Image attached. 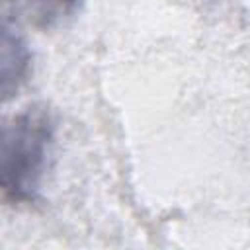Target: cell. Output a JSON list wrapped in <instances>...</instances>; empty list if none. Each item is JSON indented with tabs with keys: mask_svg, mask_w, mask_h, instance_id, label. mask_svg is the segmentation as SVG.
I'll return each instance as SVG.
<instances>
[{
	"mask_svg": "<svg viewBox=\"0 0 250 250\" xmlns=\"http://www.w3.org/2000/svg\"><path fill=\"white\" fill-rule=\"evenodd\" d=\"M20 2L39 23L51 25L74 14L82 0H20Z\"/></svg>",
	"mask_w": 250,
	"mask_h": 250,
	"instance_id": "cell-3",
	"label": "cell"
},
{
	"mask_svg": "<svg viewBox=\"0 0 250 250\" xmlns=\"http://www.w3.org/2000/svg\"><path fill=\"white\" fill-rule=\"evenodd\" d=\"M31 53L21 31L0 14V104L14 98L29 72Z\"/></svg>",
	"mask_w": 250,
	"mask_h": 250,
	"instance_id": "cell-2",
	"label": "cell"
},
{
	"mask_svg": "<svg viewBox=\"0 0 250 250\" xmlns=\"http://www.w3.org/2000/svg\"><path fill=\"white\" fill-rule=\"evenodd\" d=\"M53 146L49 113L27 107L0 119V191L12 201H29L39 191Z\"/></svg>",
	"mask_w": 250,
	"mask_h": 250,
	"instance_id": "cell-1",
	"label": "cell"
}]
</instances>
